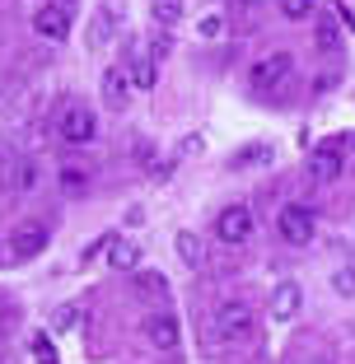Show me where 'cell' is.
Listing matches in <instances>:
<instances>
[{
	"mask_svg": "<svg viewBox=\"0 0 355 364\" xmlns=\"http://www.w3.org/2000/svg\"><path fill=\"white\" fill-rule=\"evenodd\" d=\"M33 28H38V38H47V43H65V38H70V14H65V5H38Z\"/></svg>",
	"mask_w": 355,
	"mask_h": 364,
	"instance_id": "6",
	"label": "cell"
},
{
	"mask_svg": "<svg viewBox=\"0 0 355 364\" xmlns=\"http://www.w3.org/2000/svg\"><path fill=\"white\" fill-rule=\"evenodd\" d=\"M332 289H337V294H346V299H355V257L341 262V267L332 271Z\"/></svg>",
	"mask_w": 355,
	"mask_h": 364,
	"instance_id": "17",
	"label": "cell"
},
{
	"mask_svg": "<svg viewBox=\"0 0 355 364\" xmlns=\"http://www.w3.org/2000/svg\"><path fill=\"white\" fill-rule=\"evenodd\" d=\"M216 234H220V243H248L253 238V210L248 205H225L216 220Z\"/></svg>",
	"mask_w": 355,
	"mask_h": 364,
	"instance_id": "4",
	"label": "cell"
},
{
	"mask_svg": "<svg viewBox=\"0 0 355 364\" xmlns=\"http://www.w3.org/2000/svg\"><path fill=\"white\" fill-rule=\"evenodd\" d=\"M300 304H304V294H300V280H280V285L271 289V318H276V322H290V318H300Z\"/></svg>",
	"mask_w": 355,
	"mask_h": 364,
	"instance_id": "8",
	"label": "cell"
},
{
	"mask_svg": "<svg viewBox=\"0 0 355 364\" xmlns=\"http://www.w3.org/2000/svg\"><path fill=\"white\" fill-rule=\"evenodd\" d=\"M28 355H33V364H56V346H52V336L33 332V341H28Z\"/></svg>",
	"mask_w": 355,
	"mask_h": 364,
	"instance_id": "19",
	"label": "cell"
},
{
	"mask_svg": "<svg viewBox=\"0 0 355 364\" xmlns=\"http://www.w3.org/2000/svg\"><path fill=\"white\" fill-rule=\"evenodd\" d=\"M276 229H280V238H285V243H295V247L313 243V234H318V225H313V210H309V205H280Z\"/></svg>",
	"mask_w": 355,
	"mask_h": 364,
	"instance_id": "3",
	"label": "cell"
},
{
	"mask_svg": "<svg viewBox=\"0 0 355 364\" xmlns=\"http://www.w3.org/2000/svg\"><path fill=\"white\" fill-rule=\"evenodd\" d=\"M309 10H313V0H280V14L285 19H304Z\"/></svg>",
	"mask_w": 355,
	"mask_h": 364,
	"instance_id": "23",
	"label": "cell"
},
{
	"mask_svg": "<svg viewBox=\"0 0 355 364\" xmlns=\"http://www.w3.org/2000/svg\"><path fill=\"white\" fill-rule=\"evenodd\" d=\"M38 182H43V168L33 159H23L19 168H14V187H19V192H38Z\"/></svg>",
	"mask_w": 355,
	"mask_h": 364,
	"instance_id": "16",
	"label": "cell"
},
{
	"mask_svg": "<svg viewBox=\"0 0 355 364\" xmlns=\"http://www.w3.org/2000/svg\"><path fill=\"white\" fill-rule=\"evenodd\" d=\"M178 257H183L187 267H201V262H206L201 238H196V234H178Z\"/></svg>",
	"mask_w": 355,
	"mask_h": 364,
	"instance_id": "15",
	"label": "cell"
},
{
	"mask_svg": "<svg viewBox=\"0 0 355 364\" xmlns=\"http://www.w3.org/2000/svg\"><path fill=\"white\" fill-rule=\"evenodd\" d=\"M131 80H136V89H154L159 70H154V61H136V65H131Z\"/></svg>",
	"mask_w": 355,
	"mask_h": 364,
	"instance_id": "22",
	"label": "cell"
},
{
	"mask_svg": "<svg viewBox=\"0 0 355 364\" xmlns=\"http://www.w3.org/2000/svg\"><path fill=\"white\" fill-rule=\"evenodd\" d=\"M196 33H201V38H220V33H225V19H220V14H206V19L196 23Z\"/></svg>",
	"mask_w": 355,
	"mask_h": 364,
	"instance_id": "24",
	"label": "cell"
},
{
	"mask_svg": "<svg viewBox=\"0 0 355 364\" xmlns=\"http://www.w3.org/2000/svg\"><path fill=\"white\" fill-rule=\"evenodd\" d=\"M43 247H47V229L43 225H19L10 234V257L14 262H33Z\"/></svg>",
	"mask_w": 355,
	"mask_h": 364,
	"instance_id": "7",
	"label": "cell"
},
{
	"mask_svg": "<svg viewBox=\"0 0 355 364\" xmlns=\"http://www.w3.org/2000/svg\"><path fill=\"white\" fill-rule=\"evenodd\" d=\"M253 332H258V313L248 309V304H225V309L216 313V336H220L225 346L253 341Z\"/></svg>",
	"mask_w": 355,
	"mask_h": 364,
	"instance_id": "1",
	"label": "cell"
},
{
	"mask_svg": "<svg viewBox=\"0 0 355 364\" xmlns=\"http://www.w3.org/2000/svg\"><path fill=\"white\" fill-rule=\"evenodd\" d=\"M248 164H271V145H248L229 159V168H248Z\"/></svg>",
	"mask_w": 355,
	"mask_h": 364,
	"instance_id": "18",
	"label": "cell"
},
{
	"mask_svg": "<svg viewBox=\"0 0 355 364\" xmlns=\"http://www.w3.org/2000/svg\"><path fill=\"white\" fill-rule=\"evenodd\" d=\"M61 187H65V192H85V187H89V168H85V164H65V168H61Z\"/></svg>",
	"mask_w": 355,
	"mask_h": 364,
	"instance_id": "20",
	"label": "cell"
},
{
	"mask_svg": "<svg viewBox=\"0 0 355 364\" xmlns=\"http://www.w3.org/2000/svg\"><path fill=\"white\" fill-rule=\"evenodd\" d=\"M295 364H332V360H327V355H300Z\"/></svg>",
	"mask_w": 355,
	"mask_h": 364,
	"instance_id": "27",
	"label": "cell"
},
{
	"mask_svg": "<svg viewBox=\"0 0 355 364\" xmlns=\"http://www.w3.org/2000/svg\"><path fill=\"white\" fill-rule=\"evenodd\" d=\"M136 289H140V294H154V299H164V289H169V285H164L159 271H140V276H136Z\"/></svg>",
	"mask_w": 355,
	"mask_h": 364,
	"instance_id": "21",
	"label": "cell"
},
{
	"mask_svg": "<svg viewBox=\"0 0 355 364\" xmlns=\"http://www.w3.org/2000/svg\"><path fill=\"white\" fill-rule=\"evenodd\" d=\"M290 75H295V56L290 52H271V56H262V61L253 65V89H258V94H276V89L290 85Z\"/></svg>",
	"mask_w": 355,
	"mask_h": 364,
	"instance_id": "2",
	"label": "cell"
},
{
	"mask_svg": "<svg viewBox=\"0 0 355 364\" xmlns=\"http://www.w3.org/2000/svg\"><path fill=\"white\" fill-rule=\"evenodd\" d=\"M313 43H318V52H327V56H337L341 52V33H337V23H318V28H313Z\"/></svg>",
	"mask_w": 355,
	"mask_h": 364,
	"instance_id": "14",
	"label": "cell"
},
{
	"mask_svg": "<svg viewBox=\"0 0 355 364\" xmlns=\"http://www.w3.org/2000/svg\"><path fill=\"white\" fill-rule=\"evenodd\" d=\"M103 98H108L112 107H127V70H122V65H108V70H103Z\"/></svg>",
	"mask_w": 355,
	"mask_h": 364,
	"instance_id": "12",
	"label": "cell"
},
{
	"mask_svg": "<svg viewBox=\"0 0 355 364\" xmlns=\"http://www.w3.org/2000/svg\"><path fill=\"white\" fill-rule=\"evenodd\" d=\"M75 322H80V309H56V322H52V327H56V332H70Z\"/></svg>",
	"mask_w": 355,
	"mask_h": 364,
	"instance_id": "25",
	"label": "cell"
},
{
	"mask_svg": "<svg viewBox=\"0 0 355 364\" xmlns=\"http://www.w3.org/2000/svg\"><path fill=\"white\" fill-rule=\"evenodd\" d=\"M61 140H70V145H85V140H94V131H98V122H94V112H89L85 103H75V107H65L61 112Z\"/></svg>",
	"mask_w": 355,
	"mask_h": 364,
	"instance_id": "5",
	"label": "cell"
},
{
	"mask_svg": "<svg viewBox=\"0 0 355 364\" xmlns=\"http://www.w3.org/2000/svg\"><path fill=\"white\" fill-rule=\"evenodd\" d=\"M89 43H94V47L108 43V14H98V19H94V33H89Z\"/></svg>",
	"mask_w": 355,
	"mask_h": 364,
	"instance_id": "26",
	"label": "cell"
},
{
	"mask_svg": "<svg viewBox=\"0 0 355 364\" xmlns=\"http://www.w3.org/2000/svg\"><path fill=\"white\" fill-rule=\"evenodd\" d=\"M150 14L159 28H173V23H183V0H150Z\"/></svg>",
	"mask_w": 355,
	"mask_h": 364,
	"instance_id": "13",
	"label": "cell"
},
{
	"mask_svg": "<svg viewBox=\"0 0 355 364\" xmlns=\"http://www.w3.org/2000/svg\"><path fill=\"white\" fill-rule=\"evenodd\" d=\"M108 262L117 271H136L140 267V243H131V238H112V243H108Z\"/></svg>",
	"mask_w": 355,
	"mask_h": 364,
	"instance_id": "11",
	"label": "cell"
},
{
	"mask_svg": "<svg viewBox=\"0 0 355 364\" xmlns=\"http://www.w3.org/2000/svg\"><path fill=\"white\" fill-rule=\"evenodd\" d=\"M145 336H150V346H159V350H173V346L183 341V327H178L173 313H154V318H145Z\"/></svg>",
	"mask_w": 355,
	"mask_h": 364,
	"instance_id": "9",
	"label": "cell"
},
{
	"mask_svg": "<svg viewBox=\"0 0 355 364\" xmlns=\"http://www.w3.org/2000/svg\"><path fill=\"white\" fill-rule=\"evenodd\" d=\"M309 173H313V182H337L341 178V150H337V145H318Z\"/></svg>",
	"mask_w": 355,
	"mask_h": 364,
	"instance_id": "10",
	"label": "cell"
}]
</instances>
